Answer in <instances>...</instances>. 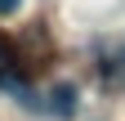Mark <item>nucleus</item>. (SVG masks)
<instances>
[{"mask_svg": "<svg viewBox=\"0 0 125 121\" xmlns=\"http://www.w3.org/2000/svg\"><path fill=\"white\" fill-rule=\"evenodd\" d=\"M18 5H22V0H0V13H13Z\"/></svg>", "mask_w": 125, "mask_h": 121, "instance_id": "f257e3e1", "label": "nucleus"}]
</instances>
